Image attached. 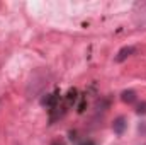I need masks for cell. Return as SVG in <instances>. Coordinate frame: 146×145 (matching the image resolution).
<instances>
[{"label":"cell","instance_id":"1","mask_svg":"<svg viewBox=\"0 0 146 145\" xmlns=\"http://www.w3.org/2000/svg\"><path fill=\"white\" fill-rule=\"evenodd\" d=\"M134 51H136V48L134 46H124V48H121L119 51H117V55H115V62L117 63H122L124 60H127L131 55H134Z\"/></svg>","mask_w":146,"mask_h":145},{"label":"cell","instance_id":"2","mask_svg":"<svg viewBox=\"0 0 146 145\" xmlns=\"http://www.w3.org/2000/svg\"><path fill=\"white\" fill-rule=\"evenodd\" d=\"M126 128H127V121H126L124 116H119V118L114 119V123H112V130H114L115 135H122V133L126 132Z\"/></svg>","mask_w":146,"mask_h":145},{"label":"cell","instance_id":"3","mask_svg":"<svg viewBox=\"0 0 146 145\" xmlns=\"http://www.w3.org/2000/svg\"><path fill=\"white\" fill-rule=\"evenodd\" d=\"M56 103H58V94H56V92H54V94H48V96L42 97V101H41L42 106H49V108H54Z\"/></svg>","mask_w":146,"mask_h":145},{"label":"cell","instance_id":"4","mask_svg":"<svg viewBox=\"0 0 146 145\" xmlns=\"http://www.w3.org/2000/svg\"><path fill=\"white\" fill-rule=\"evenodd\" d=\"M121 99H122L124 103H127V104H133V103L136 101V92H134V91H124L122 96H121Z\"/></svg>","mask_w":146,"mask_h":145},{"label":"cell","instance_id":"5","mask_svg":"<svg viewBox=\"0 0 146 145\" xmlns=\"http://www.w3.org/2000/svg\"><path fill=\"white\" fill-rule=\"evenodd\" d=\"M136 111H138L139 114H145V113H146V103H141V104L138 106V109H136Z\"/></svg>","mask_w":146,"mask_h":145},{"label":"cell","instance_id":"6","mask_svg":"<svg viewBox=\"0 0 146 145\" xmlns=\"http://www.w3.org/2000/svg\"><path fill=\"white\" fill-rule=\"evenodd\" d=\"M51 145H63V144H61V142H53Z\"/></svg>","mask_w":146,"mask_h":145}]
</instances>
